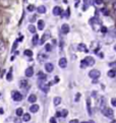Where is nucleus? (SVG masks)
<instances>
[{
	"label": "nucleus",
	"mask_w": 116,
	"mask_h": 123,
	"mask_svg": "<svg viewBox=\"0 0 116 123\" xmlns=\"http://www.w3.org/2000/svg\"><path fill=\"white\" fill-rule=\"evenodd\" d=\"M23 120L24 122L30 121V120H31V115H30V114H27V113L23 114Z\"/></svg>",
	"instance_id": "25"
},
{
	"label": "nucleus",
	"mask_w": 116,
	"mask_h": 123,
	"mask_svg": "<svg viewBox=\"0 0 116 123\" xmlns=\"http://www.w3.org/2000/svg\"><path fill=\"white\" fill-rule=\"evenodd\" d=\"M94 64H95V59L91 56H88V57H85L84 60H81V68H84V67H85V66H93Z\"/></svg>",
	"instance_id": "1"
},
{
	"label": "nucleus",
	"mask_w": 116,
	"mask_h": 123,
	"mask_svg": "<svg viewBox=\"0 0 116 123\" xmlns=\"http://www.w3.org/2000/svg\"><path fill=\"white\" fill-rule=\"evenodd\" d=\"M29 31L31 33H33V34H35L36 33V27L33 26V24H30L29 26Z\"/></svg>",
	"instance_id": "29"
},
{
	"label": "nucleus",
	"mask_w": 116,
	"mask_h": 123,
	"mask_svg": "<svg viewBox=\"0 0 116 123\" xmlns=\"http://www.w3.org/2000/svg\"><path fill=\"white\" fill-rule=\"evenodd\" d=\"M27 101H29L30 103H35L37 101V97L36 95H30L29 96V99H27Z\"/></svg>",
	"instance_id": "19"
},
{
	"label": "nucleus",
	"mask_w": 116,
	"mask_h": 123,
	"mask_svg": "<svg viewBox=\"0 0 116 123\" xmlns=\"http://www.w3.org/2000/svg\"><path fill=\"white\" fill-rule=\"evenodd\" d=\"M103 2H104L103 0H95V3H96L97 5H101V4H102V3H103Z\"/></svg>",
	"instance_id": "36"
},
{
	"label": "nucleus",
	"mask_w": 116,
	"mask_h": 123,
	"mask_svg": "<svg viewBox=\"0 0 116 123\" xmlns=\"http://www.w3.org/2000/svg\"><path fill=\"white\" fill-rule=\"evenodd\" d=\"M79 97H81V94H77L75 96V102H78V100H79Z\"/></svg>",
	"instance_id": "40"
},
{
	"label": "nucleus",
	"mask_w": 116,
	"mask_h": 123,
	"mask_svg": "<svg viewBox=\"0 0 116 123\" xmlns=\"http://www.w3.org/2000/svg\"><path fill=\"white\" fill-rule=\"evenodd\" d=\"M38 41H39V36L38 35H35L33 37V40H32V43L34 45H37L38 44Z\"/></svg>",
	"instance_id": "28"
},
{
	"label": "nucleus",
	"mask_w": 116,
	"mask_h": 123,
	"mask_svg": "<svg viewBox=\"0 0 116 123\" xmlns=\"http://www.w3.org/2000/svg\"><path fill=\"white\" fill-rule=\"evenodd\" d=\"M38 77H39V81H45L46 78H47V75L40 71V72L38 73Z\"/></svg>",
	"instance_id": "16"
},
{
	"label": "nucleus",
	"mask_w": 116,
	"mask_h": 123,
	"mask_svg": "<svg viewBox=\"0 0 116 123\" xmlns=\"http://www.w3.org/2000/svg\"><path fill=\"white\" fill-rule=\"evenodd\" d=\"M45 49H46V51L50 52V51H51V49H52L51 45H50V44H46V46H45Z\"/></svg>",
	"instance_id": "33"
},
{
	"label": "nucleus",
	"mask_w": 116,
	"mask_h": 123,
	"mask_svg": "<svg viewBox=\"0 0 116 123\" xmlns=\"http://www.w3.org/2000/svg\"><path fill=\"white\" fill-rule=\"evenodd\" d=\"M34 9H35V6H34V5H29V6H27V10H29V11L32 12V11H34Z\"/></svg>",
	"instance_id": "34"
},
{
	"label": "nucleus",
	"mask_w": 116,
	"mask_h": 123,
	"mask_svg": "<svg viewBox=\"0 0 116 123\" xmlns=\"http://www.w3.org/2000/svg\"><path fill=\"white\" fill-rule=\"evenodd\" d=\"M69 15H70V9H69V7L66 9V14H65V16L66 17H69Z\"/></svg>",
	"instance_id": "38"
},
{
	"label": "nucleus",
	"mask_w": 116,
	"mask_h": 123,
	"mask_svg": "<svg viewBox=\"0 0 116 123\" xmlns=\"http://www.w3.org/2000/svg\"><path fill=\"white\" fill-rule=\"evenodd\" d=\"M48 58V56L46 54H43V53H40L39 55H38V59H39V61H44V60H46Z\"/></svg>",
	"instance_id": "18"
},
{
	"label": "nucleus",
	"mask_w": 116,
	"mask_h": 123,
	"mask_svg": "<svg viewBox=\"0 0 116 123\" xmlns=\"http://www.w3.org/2000/svg\"><path fill=\"white\" fill-rule=\"evenodd\" d=\"M58 64H59V66L61 67V68H65V67L67 66V60H66V58H64V57L60 58Z\"/></svg>",
	"instance_id": "9"
},
{
	"label": "nucleus",
	"mask_w": 116,
	"mask_h": 123,
	"mask_svg": "<svg viewBox=\"0 0 116 123\" xmlns=\"http://www.w3.org/2000/svg\"><path fill=\"white\" fill-rule=\"evenodd\" d=\"M103 1H105V2H109L110 0H103Z\"/></svg>",
	"instance_id": "48"
},
{
	"label": "nucleus",
	"mask_w": 116,
	"mask_h": 123,
	"mask_svg": "<svg viewBox=\"0 0 116 123\" xmlns=\"http://www.w3.org/2000/svg\"><path fill=\"white\" fill-rule=\"evenodd\" d=\"M113 8H114V10H115V12H116V0L114 1V3H113Z\"/></svg>",
	"instance_id": "44"
},
{
	"label": "nucleus",
	"mask_w": 116,
	"mask_h": 123,
	"mask_svg": "<svg viewBox=\"0 0 116 123\" xmlns=\"http://www.w3.org/2000/svg\"><path fill=\"white\" fill-rule=\"evenodd\" d=\"M91 47H92V50H93L95 53H98V50H99V48H100V45L98 44L97 42H94V43H92Z\"/></svg>",
	"instance_id": "15"
},
{
	"label": "nucleus",
	"mask_w": 116,
	"mask_h": 123,
	"mask_svg": "<svg viewBox=\"0 0 116 123\" xmlns=\"http://www.w3.org/2000/svg\"><path fill=\"white\" fill-rule=\"evenodd\" d=\"M17 42H18V40H17V41H15V42H14V44H13V46H12V52H13V51H14V49L17 47Z\"/></svg>",
	"instance_id": "37"
},
{
	"label": "nucleus",
	"mask_w": 116,
	"mask_h": 123,
	"mask_svg": "<svg viewBox=\"0 0 116 123\" xmlns=\"http://www.w3.org/2000/svg\"><path fill=\"white\" fill-rule=\"evenodd\" d=\"M44 27H45V23H44L43 20L40 19V20L38 21V29H39L40 31H42L43 29H44Z\"/></svg>",
	"instance_id": "21"
},
{
	"label": "nucleus",
	"mask_w": 116,
	"mask_h": 123,
	"mask_svg": "<svg viewBox=\"0 0 116 123\" xmlns=\"http://www.w3.org/2000/svg\"><path fill=\"white\" fill-rule=\"evenodd\" d=\"M37 10H38L39 13H45V12H46V7L44 5H41V6H39Z\"/></svg>",
	"instance_id": "23"
},
{
	"label": "nucleus",
	"mask_w": 116,
	"mask_h": 123,
	"mask_svg": "<svg viewBox=\"0 0 116 123\" xmlns=\"http://www.w3.org/2000/svg\"><path fill=\"white\" fill-rule=\"evenodd\" d=\"M45 69L47 72H52L54 70V65L52 63H46L45 64Z\"/></svg>",
	"instance_id": "13"
},
{
	"label": "nucleus",
	"mask_w": 116,
	"mask_h": 123,
	"mask_svg": "<svg viewBox=\"0 0 116 123\" xmlns=\"http://www.w3.org/2000/svg\"><path fill=\"white\" fill-rule=\"evenodd\" d=\"M107 74H108L109 77H112V78H113V77H115V75H116V70H114V69L109 70Z\"/></svg>",
	"instance_id": "22"
},
{
	"label": "nucleus",
	"mask_w": 116,
	"mask_h": 123,
	"mask_svg": "<svg viewBox=\"0 0 116 123\" xmlns=\"http://www.w3.org/2000/svg\"><path fill=\"white\" fill-rule=\"evenodd\" d=\"M87 108H88V113L89 115H92V110H91V100L87 99Z\"/></svg>",
	"instance_id": "20"
},
{
	"label": "nucleus",
	"mask_w": 116,
	"mask_h": 123,
	"mask_svg": "<svg viewBox=\"0 0 116 123\" xmlns=\"http://www.w3.org/2000/svg\"><path fill=\"white\" fill-rule=\"evenodd\" d=\"M100 75H101V72L98 69H93V70H91V71L89 72V76H90L91 78H93V79L99 78Z\"/></svg>",
	"instance_id": "3"
},
{
	"label": "nucleus",
	"mask_w": 116,
	"mask_h": 123,
	"mask_svg": "<svg viewBox=\"0 0 116 123\" xmlns=\"http://www.w3.org/2000/svg\"><path fill=\"white\" fill-rule=\"evenodd\" d=\"M50 123H56V119H55L54 117H52L50 119Z\"/></svg>",
	"instance_id": "41"
},
{
	"label": "nucleus",
	"mask_w": 116,
	"mask_h": 123,
	"mask_svg": "<svg viewBox=\"0 0 116 123\" xmlns=\"http://www.w3.org/2000/svg\"><path fill=\"white\" fill-rule=\"evenodd\" d=\"M49 38H50V32L48 31V32H46V33L44 34V35H43L42 39H41V41H40V45H43V44H44V43L46 42V40L49 39Z\"/></svg>",
	"instance_id": "10"
},
{
	"label": "nucleus",
	"mask_w": 116,
	"mask_h": 123,
	"mask_svg": "<svg viewBox=\"0 0 116 123\" xmlns=\"http://www.w3.org/2000/svg\"><path fill=\"white\" fill-rule=\"evenodd\" d=\"M30 111L32 112V113H36V112H38L39 111V106L38 105H32L30 107Z\"/></svg>",
	"instance_id": "17"
},
{
	"label": "nucleus",
	"mask_w": 116,
	"mask_h": 123,
	"mask_svg": "<svg viewBox=\"0 0 116 123\" xmlns=\"http://www.w3.org/2000/svg\"><path fill=\"white\" fill-rule=\"evenodd\" d=\"M19 85H20V88H24V87H27V81H20Z\"/></svg>",
	"instance_id": "31"
},
{
	"label": "nucleus",
	"mask_w": 116,
	"mask_h": 123,
	"mask_svg": "<svg viewBox=\"0 0 116 123\" xmlns=\"http://www.w3.org/2000/svg\"><path fill=\"white\" fill-rule=\"evenodd\" d=\"M6 79H7L8 81H12V68H10L9 72L7 73V75H6Z\"/></svg>",
	"instance_id": "26"
},
{
	"label": "nucleus",
	"mask_w": 116,
	"mask_h": 123,
	"mask_svg": "<svg viewBox=\"0 0 116 123\" xmlns=\"http://www.w3.org/2000/svg\"><path fill=\"white\" fill-rule=\"evenodd\" d=\"M53 103H54L55 106H58V105H59V104L61 103V98H60V97H55Z\"/></svg>",
	"instance_id": "24"
},
{
	"label": "nucleus",
	"mask_w": 116,
	"mask_h": 123,
	"mask_svg": "<svg viewBox=\"0 0 116 123\" xmlns=\"http://www.w3.org/2000/svg\"><path fill=\"white\" fill-rule=\"evenodd\" d=\"M81 123H88V122H85V121H84V122H81Z\"/></svg>",
	"instance_id": "51"
},
{
	"label": "nucleus",
	"mask_w": 116,
	"mask_h": 123,
	"mask_svg": "<svg viewBox=\"0 0 116 123\" xmlns=\"http://www.w3.org/2000/svg\"><path fill=\"white\" fill-rule=\"evenodd\" d=\"M39 88L44 92V93H48L49 92V85H46L45 81H39Z\"/></svg>",
	"instance_id": "5"
},
{
	"label": "nucleus",
	"mask_w": 116,
	"mask_h": 123,
	"mask_svg": "<svg viewBox=\"0 0 116 123\" xmlns=\"http://www.w3.org/2000/svg\"><path fill=\"white\" fill-rule=\"evenodd\" d=\"M77 50L81 51V52H85V53H88V52H89V49L87 48V46H85V44H78Z\"/></svg>",
	"instance_id": "11"
},
{
	"label": "nucleus",
	"mask_w": 116,
	"mask_h": 123,
	"mask_svg": "<svg viewBox=\"0 0 116 123\" xmlns=\"http://www.w3.org/2000/svg\"><path fill=\"white\" fill-rule=\"evenodd\" d=\"M111 104H112V106L116 107V98H113V99L111 100Z\"/></svg>",
	"instance_id": "35"
},
{
	"label": "nucleus",
	"mask_w": 116,
	"mask_h": 123,
	"mask_svg": "<svg viewBox=\"0 0 116 123\" xmlns=\"http://www.w3.org/2000/svg\"><path fill=\"white\" fill-rule=\"evenodd\" d=\"M111 123H116V120H113V121H112Z\"/></svg>",
	"instance_id": "49"
},
{
	"label": "nucleus",
	"mask_w": 116,
	"mask_h": 123,
	"mask_svg": "<svg viewBox=\"0 0 116 123\" xmlns=\"http://www.w3.org/2000/svg\"><path fill=\"white\" fill-rule=\"evenodd\" d=\"M67 114H68V111H67L66 109H65V110H63V111L61 112V116H62V117H66Z\"/></svg>",
	"instance_id": "32"
},
{
	"label": "nucleus",
	"mask_w": 116,
	"mask_h": 123,
	"mask_svg": "<svg viewBox=\"0 0 116 123\" xmlns=\"http://www.w3.org/2000/svg\"><path fill=\"white\" fill-rule=\"evenodd\" d=\"M56 116L57 117H61V112H56Z\"/></svg>",
	"instance_id": "45"
},
{
	"label": "nucleus",
	"mask_w": 116,
	"mask_h": 123,
	"mask_svg": "<svg viewBox=\"0 0 116 123\" xmlns=\"http://www.w3.org/2000/svg\"><path fill=\"white\" fill-rule=\"evenodd\" d=\"M84 6H82V10H87V8L89 7V6L93 5L95 0H84Z\"/></svg>",
	"instance_id": "7"
},
{
	"label": "nucleus",
	"mask_w": 116,
	"mask_h": 123,
	"mask_svg": "<svg viewBox=\"0 0 116 123\" xmlns=\"http://www.w3.org/2000/svg\"><path fill=\"white\" fill-rule=\"evenodd\" d=\"M0 97H1V94H0Z\"/></svg>",
	"instance_id": "52"
},
{
	"label": "nucleus",
	"mask_w": 116,
	"mask_h": 123,
	"mask_svg": "<svg viewBox=\"0 0 116 123\" xmlns=\"http://www.w3.org/2000/svg\"><path fill=\"white\" fill-rule=\"evenodd\" d=\"M102 113L108 118H113V116H114V112H113V110L111 108H108V107L104 108L102 110Z\"/></svg>",
	"instance_id": "2"
},
{
	"label": "nucleus",
	"mask_w": 116,
	"mask_h": 123,
	"mask_svg": "<svg viewBox=\"0 0 116 123\" xmlns=\"http://www.w3.org/2000/svg\"><path fill=\"white\" fill-rule=\"evenodd\" d=\"M105 105H106V100H105V98H104V97H101L100 99H99V101H98V107H99V108L101 109V111H102L104 108H106Z\"/></svg>",
	"instance_id": "6"
},
{
	"label": "nucleus",
	"mask_w": 116,
	"mask_h": 123,
	"mask_svg": "<svg viewBox=\"0 0 116 123\" xmlns=\"http://www.w3.org/2000/svg\"><path fill=\"white\" fill-rule=\"evenodd\" d=\"M15 114H16V116H23V110L21 109V108H17L16 109V112H15Z\"/></svg>",
	"instance_id": "27"
},
{
	"label": "nucleus",
	"mask_w": 116,
	"mask_h": 123,
	"mask_svg": "<svg viewBox=\"0 0 116 123\" xmlns=\"http://www.w3.org/2000/svg\"><path fill=\"white\" fill-rule=\"evenodd\" d=\"M26 76H27V77H32L33 74H34V69L33 67H27V68L26 69Z\"/></svg>",
	"instance_id": "14"
},
{
	"label": "nucleus",
	"mask_w": 116,
	"mask_h": 123,
	"mask_svg": "<svg viewBox=\"0 0 116 123\" xmlns=\"http://www.w3.org/2000/svg\"><path fill=\"white\" fill-rule=\"evenodd\" d=\"M88 123H95L94 121H88Z\"/></svg>",
	"instance_id": "47"
},
{
	"label": "nucleus",
	"mask_w": 116,
	"mask_h": 123,
	"mask_svg": "<svg viewBox=\"0 0 116 123\" xmlns=\"http://www.w3.org/2000/svg\"><path fill=\"white\" fill-rule=\"evenodd\" d=\"M12 99L15 102H19V101L23 100V95L19 92H12Z\"/></svg>",
	"instance_id": "4"
},
{
	"label": "nucleus",
	"mask_w": 116,
	"mask_h": 123,
	"mask_svg": "<svg viewBox=\"0 0 116 123\" xmlns=\"http://www.w3.org/2000/svg\"><path fill=\"white\" fill-rule=\"evenodd\" d=\"M69 123H78V120L77 119H73V120H71Z\"/></svg>",
	"instance_id": "43"
},
{
	"label": "nucleus",
	"mask_w": 116,
	"mask_h": 123,
	"mask_svg": "<svg viewBox=\"0 0 116 123\" xmlns=\"http://www.w3.org/2000/svg\"><path fill=\"white\" fill-rule=\"evenodd\" d=\"M0 113H1V114H3V109H0Z\"/></svg>",
	"instance_id": "46"
},
{
	"label": "nucleus",
	"mask_w": 116,
	"mask_h": 123,
	"mask_svg": "<svg viewBox=\"0 0 116 123\" xmlns=\"http://www.w3.org/2000/svg\"><path fill=\"white\" fill-rule=\"evenodd\" d=\"M109 66H111V67L116 66V62H111V63H109Z\"/></svg>",
	"instance_id": "42"
},
{
	"label": "nucleus",
	"mask_w": 116,
	"mask_h": 123,
	"mask_svg": "<svg viewBox=\"0 0 116 123\" xmlns=\"http://www.w3.org/2000/svg\"><path fill=\"white\" fill-rule=\"evenodd\" d=\"M23 53H24V55H27V56H30V57L33 56V52L31 51V50H26Z\"/></svg>",
	"instance_id": "30"
},
{
	"label": "nucleus",
	"mask_w": 116,
	"mask_h": 123,
	"mask_svg": "<svg viewBox=\"0 0 116 123\" xmlns=\"http://www.w3.org/2000/svg\"><path fill=\"white\" fill-rule=\"evenodd\" d=\"M114 50H115V51H116V45H115V46H114Z\"/></svg>",
	"instance_id": "50"
},
{
	"label": "nucleus",
	"mask_w": 116,
	"mask_h": 123,
	"mask_svg": "<svg viewBox=\"0 0 116 123\" xmlns=\"http://www.w3.org/2000/svg\"><path fill=\"white\" fill-rule=\"evenodd\" d=\"M61 13H62V8L59 7V6H55V7L53 8V14L54 15H60Z\"/></svg>",
	"instance_id": "12"
},
{
	"label": "nucleus",
	"mask_w": 116,
	"mask_h": 123,
	"mask_svg": "<svg viewBox=\"0 0 116 123\" xmlns=\"http://www.w3.org/2000/svg\"><path fill=\"white\" fill-rule=\"evenodd\" d=\"M69 31H70V29H69V26L67 23H63L62 26H61V33L64 34V35L68 34Z\"/></svg>",
	"instance_id": "8"
},
{
	"label": "nucleus",
	"mask_w": 116,
	"mask_h": 123,
	"mask_svg": "<svg viewBox=\"0 0 116 123\" xmlns=\"http://www.w3.org/2000/svg\"><path fill=\"white\" fill-rule=\"evenodd\" d=\"M101 32H102V33H106L107 32L106 27H101Z\"/></svg>",
	"instance_id": "39"
}]
</instances>
